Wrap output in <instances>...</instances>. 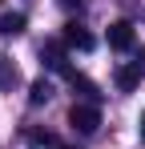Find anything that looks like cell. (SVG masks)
<instances>
[{"mask_svg":"<svg viewBox=\"0 0 145 149\" xmlns=\"http://www.w3.org/2000/svg\"><path fill=\"white\" fill-rule=\"evenodd\" d=\"M141 141H145V113H141Z\"/></svg>","mask_w":145,"mask_h":149,"instance_id":"obj_10","label":"cell"},{"mask_svg":"<svg viewBox=\"0 0 145 149\" xmlns=\"http://www.w3.org/2000/svg\"><path fill=\"white\" fill-rule=\"evenodd\" d=\"M65 45H69V49L89 52V49H93V36H89V32H85L81 24H65Z\"/></svg>","mask_w":145,"mask_h":149,"instance_id":"obj_4","label":"cell"},{"mask_svg":"<svg viewBox=\"0 0 145 149\" xmlns=\"http://www.w3.org/2000/svg\"><path fill=\"white\" fill-rule=\"evenodd\" d=\"M69 85L77 89V93H85L89 101H101V89H97V85L89 81V77H81V73H69Z\"/></svg>","mask_w":145,"mask_h":149,"instance_id":"obj_7","label":"cell"},{"mask_svg":"<svg viewBox=\"0 0 145 149\" xmlns=\"http://www.w3.org/2000/svg\"><path fill=\"white\" fill-rule=\"evenodd\" d=\"M141 69H137V65H121L117 73H113V81H117V89L121 93H133V89H137V85H141Z\"/></svg>","mask_w":145,"mask_h":149,"instance_id":"obj_3","label":"cell"},{"mask_svg":"<svg viewBox=\"0 0 145 149\" xmlns=\"http://www.w3.org/2000/svg\"><path fill=\"white\" fill-rule=\"evenodd\" d=\"M45 61H48V69H56V73H69V61H65V49L52 40V45H45Z\"/></svg>","mask_w":145,"mask_h":149,"instance_id":"obj_6","label":"cell"},{"mask_svg":"<svg viewBox=\"0 0 145 149\" xmlns=\"http://www.w3.org/2000/svg\"><path fill=\"white\" fill-rule=\"evenodd\" d=\"M69 125L77 129V133H97V129H101L97 105H72V109H69Z\"/></svg>","mask_w":145,"mask_h":149,"instance_id":"obj_1","label":"cell"},{"mask_svg":"<svg viewBox=\"0 0 145 149\" xmlns=\"http://www.w3.org/2000/svg\"><path fill=\"white\" fill-rule=\"evenodd\" d=\"M133 65H137V69H141V73H145V52H141V56H137V61H133Z\"/></svg>","mask_w":145,"mask_h":149,"instance_id":"obj_9","label":"cell"},{"mask_svg":"<svg viewBox=\"0 0 145 149\" xmlns=\"http://www.w3.org/2000/svg\"><path fill=\"white\" fill-rule=\"evenodd\" d=\"M109 45H113L117 52L133 49V24H129V20H117V24H109Z\"/></svg>","mask_w":145,"mask_h":149,"instance_id":"obj_2","label":"cell"},{"mask_svg":"<svg viewBox=\"0 0 145 149\" xmlns=\"http://www.w3.org/2000/svg\"><path fill=\"white\" fill-rule=\"evenodd\" d=\"M48 97H52V85H48L45 77H40V81H32V85H28V105H45Z\"/></svg>","mask_w":145,"mask_h":149,"instance_id":"obj_8","label":"cell"},{"mask_svg":"<svg viewBox=\"0 0 145 149\" xmlns=\"http://www.w3.org/2000/svg\"><path fill=\"white\" fill-rule=\"evenodd\" d=\"M24 24H28L24 12H4V16H0V32H4V36H20Z\"/></svg>","mask_w":145,"mask_h":149,"instance_id":"obj_5","label":"cell"}]
</instances>
